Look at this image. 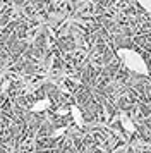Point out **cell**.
<instances>
[{
    "label": "cell",
    "instance_id": "1",
    "mask_svg": "<svg viewBox=\"0 0 151 153\" xmlns=\"http://www.w3.org/2000/svg\"><path fill=\"white\" fill-rule=\"evenodd\" d=\"M117 57H118V60H120L130 72L139 74V76H150V67H148L144 57L141 55L139 52L124 47V48L117 50Z\"/></svg>",
    "mask_w": 151,
    "mask_h": 153
},
{
    "label": "cell",
    "instance_id": "2",
    "mask_svg": "<svg viewBox=\"0 0 151 153\" xmlns=\"http://www.w3.org/2000/svg\"><path fill=\"white\" fill-rule=\"evenodd\" d=\"M120 126H122V129L127 132V134H134V132H136V126H134L132 119H130L125 112L120 114Z\"/></svg>",
    "mask_w": 151,
    "mask_h": 153
},
{
    "label": "cell",
    "instance_id": "3",
    "mask_svg": "<svg viewBox=\"0 0 151 153\" xmlns=\"http://www.w3.org/2000/svg\"><path fill=\"white\" fill-rule=\"evenodd\" d=\"M50 105H52L50 98H41V100H38V102L31 107V112H34V114H38V112H45L47 108H50Z\"/></svg>",
    "mask_w": 151,
    "mask_h": 153
},
{
    "label": "cell",
    "instance_id": "4",
    "mask_svg": "<svg viewBox=\"0 0 151 153\" xmlns=\"http://www.w3.org/2000/svg\"><path fill=\"white\" fill-rule=\"evenodd\" d=\"M70 115H72V119H74L76 126H79V127H82L84 126V117H82V112L76 107V105H72L70 107Z\"/></svg>",
    "mask_w": 151,
    "mask_h": 153
},
{
    "label": "cell",
    "instance_id": "5",
    "mask_svg": "<svg viewBox=\"0 0 151 153\" xmlns=\"http://www.w3.org/2000/svg\"><path fill=\"white\" fill-rule=\"evenodd\" d=\"M137 4H139L148 14H151V0H137Z\"/></svg>",
    "mask_w": 151,
    "mask_h": 153
},
{
    "label": "cell",
    "instance_id": "6",
    "mask_svg": "<svg viewBox=\"0 0 151 153\" xmlns=\"http://www.w3.org/2000/svg\"><path fill=\"white\" fill-rule=\"evenodd\" d=\"M64 132H65V127H58V129H55V131L52 132V138H60Z\"/></svg>",
    "mask_w": 151,
    "mask_h": 153
},
{
    "label": "cell",
    "instance_id": "7",
    "mask_svg": "<svg viewBox=\"0 0 151 153\" xmlns=\"http://www.w3.org/2000/svg\"><path fill=\"white\" fill-rule=\"evenodd\" d=\"M58 115H65V114H70V108H58Z\"/></svg>",
    "mask_w": 151,
    "mask_h": 153
},
{
    "label": "cell",
    "instance_id": "8",
    "mask_svg": "<svg viewBox=\"0 0 151 153\" xmlns=\"http://www.w3.org/2000/svg\"><path fill=\"white\" fill-rule=\"evenodd\" d=\"M2 9H4V4H2V2H0V12H2Z\"/></svg>",
    "mask_w": 151,
    "mask_h": 153
}]
</instances>
